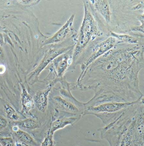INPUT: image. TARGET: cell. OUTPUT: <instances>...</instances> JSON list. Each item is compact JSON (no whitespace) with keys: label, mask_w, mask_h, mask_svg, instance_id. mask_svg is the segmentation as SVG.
<instances>
[{"label":"cell","mask_w":144,"mask_h":146,"mask_svg":"<svg viewBox=\"0 0 144 146\" xmlns=\"http://www.w3.org/2000/svg\"><path fill=\"white\" fill-rule=\"evenodd\" d=\"M75 36L70 38L60 44L50 45V46L46 51L43 58L37 67L30 75L28 80L30 84H33L37 81L41 73L56 57L74 48Z\"/></svg>","instance_id":"obj_6"},{"label":"cell","mask_w":144,"mask_h":146,"mask_svg":"<svg viewBox=\"0 0 144 146\" xmlns=\"http://www.w3.org/2000/svg\"><path fill=\"white\" fill-rule=\"evenodd\" d=\"M8 123V122L7 119L0 115V132L7 127Z\"/></svg>","instance_id":"obj_21"},{"label":"cell","mask_w":144,"mask_h":146,"mask_svg":"<svg viewBox=\"0 0 144 146\" xmlns=\"http://www.w3.org/2000/svg\"><path fill=\"white\" fill-rule=\"evenodd\" d=\"M13 128L12 138L15 141L16 146H37V144L30 134L22 131L17 126Z\"/></svg>","instance_id":"obj_13"},{"label":"cell","mask_w":144,"mask_h":146,"mask_svg":"<svg viewBox=\"0 0 144 146\" xmlns=\"http://www.w3.org/2000/svg\"><path fill=\"white\" fill-rule=\"evenodd\" d=\"M98 129L109 146H144V98L105 119Z\"/></svg>","instance_id":"obj_2"},{"label":"cell","mask_w":144,"mask_h":146,"mask_svg":"<svg viewBox=\"0 0 144 146\" xmlns=\"http://www.w3.org/2000/svg\"><path fill=\"white\" fill-rule=\"evenodd\" d=\"M82 116H62L58 117L52 120L50 123L47 132L54 135L55 132L60 129H63L68 125H73L78 122L81 118Z\"/></svg>","instance_id":"obj_12"},{"label":"cell","mask_w":144,"mask_h":146,"mask_svg":"<svg viewBox=\"0 0 144 146\" xmlns=\"http://www.w3.org/2000/svg\"><path fill=\"white\" fill-rule=\"evenodd\" d=\"M84 17L81 25L75 37L73 62L70 71L76 68L80 56L90 44L101 37L108 35L109 32L93 9L89 1H83Z\"/></svg>","instance_id":"obj_3"},{"label":"cell","mask_w":144,"mask_h":146,"mask_svg":"<svg viewBox=\"0 0 144 146\" xmlns=\"http://www.w3.org/2000/svg\"><path fill=\"white\" fill-rule=\"evenodd\" d=\"M0 144L2 146H16L14 139L11 137H0Z\"/></svg>","instance_id":"obj_19"},{"label":"cell","mask_w":144,"mask_h":146,"mask_svg":"<svg viewBox=\"0 0 144 146\" xmlns=\"http://www.w3.org/2000/svg\"><path fill=\"white\" fill-rule=\"evenodd\" d=\"M89 2L93 9L103 22L108 30L111 22V16L109 1L93 0L89 1Z\"/></svg>","instance_id":"obj_11"},{"label":"cell","mask_w":144,"mask_h":146,"mask_svg":"<svg viewBox=\"0 0 144 146\" xmlns=\"http://www.w3.org/2000/svg\"><path fill=\"white\" fill-rule=\"evenodd\" d=\"M117 43L115 38L108 35L101 37L90 44L76 62V66L80 65L81 73L80 74H83L89 65L111 50Z\"/></svg>","instance_id":"obj_5"},{"label":"cell","mask_w":144,"mask_h":146,"mask_svg":"<svg viewBox=\"0 0 144 146\" xmlns=\"http://www.w3.org/2000/svg\"><path fill=\"white\" fill-rule=\"evenodd\" d=\"M53 136L47 133L40 146H56V142L53 139Z\"/></svg>","instance_id":"obj_18"},{"label":"cell","mask_w":144,"mask_h":146,"mask_svg":"<svg viewBox=\"0 0 144 146\" xmlns=\"http://www.w3.org/2000/svg\"><path fill=\"white\" fill-rule=\"evenodd\" d=\"M144 43H117L71 83L72 90H92L104 102H133L144 97L139 74L144 67Z\"/></svg>","instance_id":"obj_1"},{"label":"cell","mask_w":144,"mask_h":146,"mask_svg":"<svg viewBox=\"0 0 144 146\" xmlns=\"http://www.w3.org/2000/svg\"><path fill=\"white\" fill-rule=\"evenodd\" d=\"M3 108L7 117L9 119L14 121L19 120L20 117L19 115L11 106L8 104H5L3 106Z\"/></svg>","instance_id":"obj_17"},{"label":"cell","mask_w":144,"mask_h":146,"mask_svg":"<svg viewBox=\"0 0 144 146\" xmlns=\"http://www.w3.org/2000/svg\"><path fill=\"white\" fill-rule=\"evenodd\" d=\"M22 91L21 95L22 109L21 112L23 114H28L29 112L33 109L35 106L33 98L31 96L23 85H21Z\"/></svg>","instance_id":"obj_15"},{"label":"cell","mask_w":144,"mask_h":146,"mask_svg":"<svg viewBox=\"0 0 144 146\" xmlns=\"http://www.w3.org/2000/svg\"><path fill=\"white\" fill-rule=\"evenodd\" d=\"M12 123L15 126L29 130H34L40 127V125L37 121L32 118L19 120L14 121Z\"/></svg>","instance_id":"obj_16"},{"label":"cell","mask_w":144,"mask_h":146,"mask_svg":"<svg viewBox=\"0 0 144 146\" xmlns=\"http://www.w3.org/2000/svg\"><path fill=\"white\" fill-rule=\"evenodd\" d=\"M109 35L115 38L117 41V43H127L130 44L144 43L143 34L132 35L126 33H116L109 31Z\"/></svg>","instance_id":"obj_14"},{"label":"cell","mask_w":144,"mask_h":146,"mask_svg":"<svg viewBox=\"0 0 144 146\" xmlns=\"http://www.w3.org/2000/svg\"><path fill=\"white\" fill-rule=\"evenodd\" d=\"M60 85L56 89L57 94L52 98L55 113L52 119L62 116H79L83 117L85 111V103L81 102L71 93L70 82L64 77L59 82Z\"/></svg>","instance_id":"obj_4"},{"label":"cell","mask_w":144,"mask_h":146,"mask_svg":"<svg viewBox=\"0 0 144 146\" xmlns=\"http://www.w3.org/2000/svg\"><path fill=\"white\" fill-rule=\"evenodd\" d=\"M17 2L20 4L26 7H31L36 5L40 2V1L30 0V1H17Z\"/></svg>","instance_id":"obj_20"},{"label":"cell","mask_w":144,"mask_h":146,"mask_svg":"<svg viewBox=\"0 0 144 146\" xmlns=\"http://www.w3.org/2000/svg\"><path fill=\"white\" fill-rule=\"evenodd\" d=\"M74 48L61 54L52 62L51 68L55 73L57 77L63 78L66 72L70 71L73 62Z\"/></svg>","instance_id":"obj_9"},{"label":"cell","mask_w":144,"mask_h":146,"mask_svg":"<svg viewBox=\"0 0 144 146\" xmlns=\"http://www.w3.org/2000/svg\"><path fill=\"white\" fill-rule=\"evenodd\" d=\"M134 102H111L86 107L83 117L88 115H95L101 113H111L117 112L128 107Z\"/></svg>","instance_id":"obj_10"},{"label":"cell","mask_w":144,"mask_h":146,"mask_svg":"<svg viewBox=\"0 0 144 146\" xmlns=\"http://www.w3.org/2000/svg\"><path fill=\"white\" fill-rule=\"evenodd\" d=\"M50 81L45 88L37 92L33 98L35 106L42 112H44L47 109L49 97L52 90L62 79L58 78L53 73H50Z\"/></svg>","instance_id":"obj_8"},{"label":"cell","mask_w":144,"mask_h":146,"mask_svg":"<svg viewBox=\"0 0 144 146\" xmlns=\"http://www.w3.org/2000/svg\"><path fill=\"white\" fill-rule=\"evenodd\" d=\"M75 16V14L72 15L60 29L51 36L47 37L43 42L42 46L60 44L75 36L77 33L74 27Z\"/></svg>","instance_id":"obj_7"}]
</instances>
